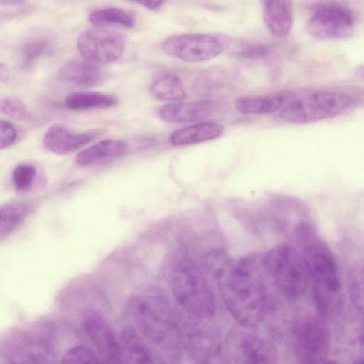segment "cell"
I'll list each match as a JSON object with an SVG mask.
<instances>
[{
	"instance_id": "6da1fadb",
	"label": "cell",
	"mask_w": 364,
	"mask_h": 364,
	"mask_svg": "<svg viewBox=\"0 0 364 364\" xmlns=\"http://www.w3.org/2000/svg\"><path fill=\"white\" fill-rule=\"evenodd\" d=\"M205 264L216 279L222 300L235 321L245 328L262 323L270 309L274 285L261 254L232 259L213 251L206 255Z\"/></svg>"
},
{
	"instance_id": "7a4b0ae2",
	"label": "cell",
	"mask_w": 364,
	"mask_h": 364,
	"mask_svg": "<svg viewBox=\"0 0 364 364\" xmlns=\"http://www.w3.org/2000/svg\"><path fill=\"white\" fill-rule=\"evenodd\" d=\"M312 230L305 225L299 228L301 255L318 314L323 319L330 318L343 306L340 269L329 247Z\"/></svg>"
},
{
	"instance_id": "3957f363",
	"label": "cell",
	"mask_w": 364,
	"mask_h": 364,
	"mask_svg": "<svg viewBox=\"0 0 364 364\" xmlns=\"http://www.w3.org/2000/svg\"><path fill=\"white\" fill-rule=\"evenodd\" d=\"M126 314L132 326L153 347L176 355L182 344L178 319L171 306L163 299L140 295L129 299Z\"/></svg>"
},
{
	"instance_id": "277c9868",
	"label": "cell",
	"mask_w": 364,
	"mask_h": 364,
	"mask_svg": "<svg viewBox=\"0 0 364 364\" xmlns=\"http://www.w3.org/2000/svg\"><path fill=\"white\" fill-rule=\"evenodd\" d=\"M170 288L176 303L192 316L201 321L214 316L213 292L200 269L190 259L181 257L175 262Z\"/></svg>"
},
{
	"instance_id": "5b68a950",
	"label": "cell",
	"mask_w": 364,
	"mask_h": 364,
	"mask_svg": "<svg viewBox=\"0 0 364 364\" xmlns=\"http://www.w3.org/2000/svg\"><path fill=\"white\" fill-rule=\"evenodd\" d=\"M353 102L350 95L341 92L289 91L287 100L279 112L284 121L305 124L341 115Z\"/></svg>"
},
{
	"instance_id": "8992f818",
	"label": "cell",
	"mask_w": 364,
	"mask_h": 364,
	"mask_svg": "<svg viewBox=\"0 0 364 364\" xmlns=\"http://www.w3.org/2000/svg\"><path fill=\"white\" fill-rule=\"evenodd\" d=\"M263 265L274 287L288 299L302 296L308 286L301 254L287 244L277 245L261 254Z\"/></svg>"
},
{
	"instance_id": "52a82bcc",
	"label": "cell",
	"mask_w": 364,
	"mask_h": 364,
	"mask_svg": "<svg viewBox=\"0 0 364 364\" xmlns=\"http://www.w3.org/2000/svg\"><path fill=\"white\" fill-rule=\"evenodd\" d=\"M357 16L348 6L333 1L314 5L307 20V31L319 40L349 38L357 27Z\"/></svg>"
},
{
	"instance_id": "ba28073f",
	"label": "cell",
	"mask_w": 364,
	"mask_h": 364,
	"mask_svg": "<svg viewBox=\"0 0 364 364\" xmlns=\"http://www.w3.org/2000/svg\"><path fill=\"white\" fill-rule=\"evenodd\" d=\"M294 352L301 364H321L330 348V333L324 319L318 316L297 318L291 329Z\"/></svg>"
},
{
	"instance_id": "9c48e42d",
	"label": "cell",
	"mask_w": 364,
	"mask_h": 364,
	"mask_svg": "<svg viewBox=\"0 0 364 364\" xmlns=\"http://www.w3.org/2000/svg\"><path fill=\"white\" fill-rule=\"evenodd\" d=\"M125 36L115 31L92 28L82 31L77 40V48L85 60L95 65L112 63L123 54Z\"/></svg>"
},
{
	"instance_id": "30bf717a",
	"label": "cell",
	"mask_w": 364,
	"mask_h": 364,
	"mask_svg": "<svg viewBox=\"0 0 364 364\" xmlns=\"http://www.w3.org/2000/svg\"><path fill=\"white\" fill-rule=\"evenodd\" d=\"M162 50L167 55L189 63L211 60L223 50L221 39L205 33H185L171 36L164 41Z\"/></svg>"
},
{
	"instance_id": "8fae6325",
	"label": "cell",
	"mask_w": 364,
	"mask_h": 364,
	"mask_svg": "<svg viewBox=\"0 0 364 364\" xmlns=\"http://www.w3.org/2000/svg\"><path fill=\"white\" fill-rule=\"evenodd\" d=\"M82 320L86 334L102 363L123 364L119 337L104 316L90 309L85 311Z\"/></svg>"
},
{
	"instance_id": "7c38bea8",
	"label": "cell",
	"mask_w": 364,
	"mask_h": 364,
	"mask_svg": "<svg viewBox=\"0 0 364 364\" xmlns=\"http://www.w3.org/2000/svg\"><path fill=\"white\" fill-rule=\"evenodd\" d=\"M233 355L237 364H278L276 346L252 333H240L234 340Z\"/></svg>"
},
{
	"instance_id": "4fadbf2b",
	"label": "cell",
	"mask_w": 364,
	"mask_h": 364,
	"mask_svg": "<svg viewBox=\"0 0 364 364\" xmlns=\"http://www.w3.org/2000/svg\"><path fill=\"white\" fill-rule=\"evenodd\" d=\"M220 109V103L212 100L173 102L163 105L159 110V115L166 122L183 123L210 119Z\"/></svg>"
},
{
	"instance_id": "5bb4252c",
	"label": "cell",
	"mask_w": 364,
	"mask_h": 364,
	"mask_svg": "<svg viewBox=\"0 0 364 364\" xmlns=\"http://www.w3.org/2000/svg\"><path fill=\"white\" fill-rule=\"evenodd\" d=\"M102 131L99 129L74 133L62 124L50 126L43 136L45 147L52 153L65 155L75 152L97 139Z\"/></svg>"
},
{
	"instance_id": "9a60e30c",
	"label": "cell",
	"mask_w": 364,
	"mask_h": 364,
	"mask_svg": "<svg viewBox=\"0 0 364 364\" xmlns=\"http://www.w3.org/2000/svg\"><path fill=\"white\" fill-rule=\"evenodd\" d=\"M119 341L123 364H161L153 346L132 326L123 328Z\"/></svg>"
},
{
	"instance_id": "2e32d148",
	"label": "cell",
	"mask_w": 364,
	"mask_h": 364,
	"mask_svg": "<svg viewBox=\"0 0 364 364\" xmlns=\"http://www.w3.org/2000/svg\"><path fill=\"white\" fill-rule=\"evenodd\" d=\"M191 341L196 364H230L220 341L214 332L201 329L193 335Z\"/></svg>"
},
{
	"instance_id": "e0dca14e",
	"label": "cell",
	"mask_w": 364,
	"mask_h": 364,
	"mask_svg": "<svg viewBox=\"0 0 364 364\" xmlns=\"http://www.w3.org/2000/svg\"><path fill=\"white\" fill-rule=\"evenodd\" d=\"M262 16L267 30L274 36H287L292 28L294 9L290 1H264Z\"/></svg>"
},
{
	"instance_id": "ac0fdd59",
	"label": "cell",
	"mask_w": 364,
	"mask_h": 364,
	"mask_svg": "<svg viewBox=\"0 0 364 364\" xmlns=\"http://www.w3.org/2000/svg\"><path fill=\"white\" fill-rule=\"evenodd\" d=\"M289 91L274 94L245 96L237 99L236 109L243 114L264 115L280 111L287 100Z\"/></svg>"
},
{
	"instance_id": "d6986e66",
	"label": "cell",
	"mask_w": 364,
	"mask_h": 364,
	"mask_svg": "<svg viewBox=\"0 0 364 364\" xmlns=\"http://www.w3.org/2000/svg\"><path fill=\"white\" fill-rule=\"evenodd\" d=\"M127 150L124 141L105 139L80 151L75 160L81 166L97 164L119 159L126 154Z\"/></svg>"
},
{
	"instance_id": "ffe728a7",
	"label": "cell",
	"mask_w": 364,
	"mask_h": 364,
	"mask_svg": "<svg viewBox=\"0 0 364 364\" xmlns=\"http://www.w3.org/2000/svg\"><path fill=\"white\" fill-rule=\"evenodd\" d=\"M224 132L223 125L213 122H204L175 130L170 141L174 146H184L211 141Z\"/></svg>"
},
{
	"instance_id": "44dd1931",
	"label": "cell",
	"mask_w": 364,
	"mask_h": 364,
	"mask_svg": "<svg viewBox=\"0 0 364 364\" xmlns=\"http://www.w3.org/2000/svg\"><path fill=\"white\" fill-rule=\"evenodd\" d=\"M59 75L65 80L83 87L99 85L105 77L104 72L97 65L86 60L67 63L60 68Z\"/></svg>"
},
{
	"instance_id": "7402d4cb",
	"label": "cell",
	"mask_w": 364,
	"mask_h": 364,
	"mask_svg": "<svg viewBox=\"0 0 364 364\" xmlns=\"http://www.w3.org/2000/svg\"><path fill=\"white\" fill-rule=\"evenodd\" d=\"M117 98L109 94L97 92H73L65 99L66 107L75 111L104 109L116 105Z\"/></svg>"
},
{
	"instance_id": "603a6c76",
	"label": "cell",
	"mask_w": 364,
	"mask_h": 364,
	"mask_svg": "<svg viewBox=\"0 0 364 364\" xmlns=\"http://www.w3.org/2000/svg\"><path fill=\"white\" fill-rule=\"evenodd\" d=\"M149 92L155 99L162 101H180L186 96L181 79L171 73L159 75L151 84Z\"/></svg>"
},
{
	"instance_id": "cb8c5ba5",
	"label": "cell",
	"mask_w": 364,
	"mask_h": 364,
	"mask_svg": "<svg viewBox=\"0 0 364 364\" xmlns=\"http://www.w3.org/2000/svg\"><path fill=\"white\" fill-rule=\"evenodd\" d=\"M32 210L30 203L9 202L0 205V241L6 239L25 220Z\"/></svg>"
},
{
	"instance_id": "d4e9b609",
	"label": "cell",
	"mask_w": 364,
	"mask_h": 364,
	"mask_svg": "<svg viewBox=\"0 0 364 364\" xmlns=\"http://www.w3.org/2000/svg\"><path fill=\"white\" fill-rule=\"evenodd\" d=\"M89 21L97 26L119 25L127 28L135 26L136 19L131 12L119 8L107 7L90 14Z\"/></svg>"
},
{
	"instance_id": "484cf974",
	"label": "cell",
	"mask_w": 364,
	"mask_h": 364,
	"mask_svg": "<svg viewBox=\"0 0 364 364\" xmlns=\"http://www.w3.org/2000/svg\"><path fill=\"white\" fill-rule=\"evenodd\" d=\"M60 364H102L98 355L86 346H78L69 349Z\"/></svg>"
},
{
	"instance_id": "4316f807",
	"label": "cell",
	"mask_w": 364,
	"mask_h": 364,
	"mask_svg": "<svg viewBox=\"0 0 364 364\" xmlns=\"http://www.w3.org/2000/svg\"><path fill=\"white\" fill-rule=\"evenodd\" d=\"M36 176L35 166L29 164L16 166L11 173V181L16 190L26 191L32 186Z\"/></svg>"
},
{
	"instance_id": "83f0119b",
	"label": "cell",
	"mask_w": 364,
	"mask_h": 364,
	"mask_svg": "<svg viewBox=\"0 0 364 364\" xmlns=\"http://www.w3.org/2000/svg\"><path fill=\"white\" fill-rule=\"evenodd\" d=\"M50 43L43 38H35L26 42L21 50L25 65H29L39 57L50 50Z\"/></svg>"
},
{
	"instance_id": "f1b7e54d",
	"label": "cell",
	"mask_w": 364,
	"mask_h": 364,
	"mask_svg": "<svg viewBox=\"0 0 364 364\" xmlns=\"http://www.w3.org/2000/svg\"><path fill=\"white\" fill-rule=\"evenodd\" d=\"M0 112L14 119H23L28 115L26 107L19 99L5 97L0 100Z\"/></svg>"
},
{
	"instance_id": "f546056e",
	"label": "cell",
	"mask_w": 364,
	"mask_h": 364,
	"mask_svg": "<svg viewBox=\"0 0 364 364\" xmlns=\"http://www.w3.org/2000/svg\"><path fill=\"white\" fill-rule=\"evenodd\" d=\"M16 136V131L13 125L0 119V151L12 145Z\"/></svg>"
},
{
	"instance_id": "4dcf8cb0",
	"label": "cell",
	"mask_w": 364,
	"mask_h": 364,
	"mask_svg": "<svg viewBox=\"0 0 364 364\" xmlns=\"http://www.w3.org/2000/svg\"><path fill=\"white\" fill-rule=\"evenodd\" d=\"M269 51V46L258 43H245L242 46L240 54L245 57L264 56Z\"/></svg>"
},
{
	"instance_id": "1f68e13d",
	"label": "cell",
	"mask_w": 364,
	"mask_h": 364,
	"mask_svg": "<svg viewBox=\"0 0 364 364\" xmlns=\"http://www.w3.org/2000/svg\"><path fill=\"white\" fill-rule=\"evenodd\" d=\"M139 4H141L144 7L147 8L149 10L157 11L164 4V1H138Z\"/></svg>"
},
{
	"instance_id": "d6a6232c",
	"label": "cell",
	"mask_w": 364,
	"mask_h": 364,
	"mask_svg": "<svg viewBox=\"0 0 364 364\" xmlns=\"http://www.w3.org/2000/svg\"><path fill=\"white\" fill-rule=\"evenodd\" d=\"M9 77V71L8 68L0 63V82H5Z\"/></svg>"
},
{
	"instance_id": "836d02e7",
	"label": "cell",
	"mask_w": 364,
	"mask_h": 364,
	"mask_svg": "<svg viewBox=\"0 0 364 364\" xmlns=\"http://www.w3.org/2000/svg\"><path fill=\"white\" fill-rule=\"evenodd\" d=\"M321 364H336V363L333 360H326Z\"/></svg>"
},
{
	"instance_id": "e575fe53",
	"label": "cell",
	"mask_w": 364,
	"mask_h": 364,
	"mask_svg": "<svg viewBox=\"0 0 364 364\" xmlns=\"http://www.w3.org/2000/svg\"><path fill=\"white\" fill-rule=\"evenodd\" d=\"M359 364H363V361H361Z\"/></svg>"
}]
</instances>
